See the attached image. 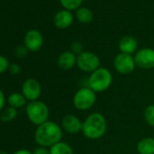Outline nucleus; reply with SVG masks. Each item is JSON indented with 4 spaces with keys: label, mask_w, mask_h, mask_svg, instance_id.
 <instances>
[{
    "label": "nucleus",
    "mask_w": 154,
    "mask_h": 154,
    "mask_svg": "<svg viewBox=\"0 0 154 154\" xmlns=\"http://www.w3.org/2000/svg\"><path fill=\"white\" fill-rule=\"evenodd\" d=\"M75 18L82 24H90L94 20V13L90 8L81 7L75 11Z\"/></svg>",
    "instance_id": "obj_16"
},
{
    "label": "nucleus",
    "mask_w": 154,
    "mask_h": 154,
    "mask_svg": "<svg viewBox=\"0 0 154 154\" xmlns=\"http://www.w3.org/2000/svg\"><path fill=\"white\" fill-rule=\"evenodd\" d=\"M8 103L10 107H13L15 109L21 108L26 105V99L22 94L19 93H13L11 94L8 98Z\"/></svg>",
    "instance_id": "obj_18"
},
{
    "label": "nucleus",
    "mask_w": 154,
    "mask_h": 154,
    "mask_svg": "<svg viewBox=\"0 0 154 154\" xmlns=\"http://www.w3.org/2000/svg\"><path fill=\"white\" fill-rule=\"evenodd\" d=\"M24 45L31 52L39 51L44 45V37L43 35L35 29L29 30L24 38Z\"/></svg>",
    "instance_id": "obj_11"
},
{
    "label": "nucleus",
    "mask_w": 154,
    "mask_h": 154,
    "mask_svg": "<svg viewBox=\"0 0 154 154\" xmlns=\"http://www.w3.org/2000/svg\"><path fill=\"white\" fill-rule=\"evenodd\" d=\"M74 54L78 55L81 53H83V45L81 44V42L79 41H74L71 44V50Z\"/></svg>",
    "instance_id": "obj_22"
},
{
    "label": "nucleus",
    "mask_w": 154,
    "mask_h": 154,
    "mask_svg": "<svg viewBox=\"0 0 154 154\" xmlns=\"http://www.w3.org/2000/svg\"><path fill=\"white\" fill-rule=\"evenodd\" d=\"M136 66L143 69L149 70L154 68V49L144 47L139 49L134 54Z\"/></svg>",
    "instance_id": "obj_8"
},
{
    "label": "nucleus",
    "mask_w": 154,
    "mask_h": 154,
    "mask_svg": "<svg viewBox=\"0 0 154 154\" xmlns=\"http://www.w3.org/2000/svg\"><path fill=\"white\" fill-rule=\"evenodd\" d=\"M13 154H33V152H31L30 150L28 149H18L17 150L16 152H14Z\"/></svg>",
    "instance_id": "obj_28"
},
{
    "label": "nucleus",
    "mask_w": 154,
    "mask_h": 154,
    "mask_svg": "<svg viewBox=\"0 0 154 154\" xmlns=\"http://www.w3.org/2000/svg\"><path fill=\"white\" fill-rule=\"evenodd\" d=\"M26 116L28 120L35 125L39 126L48 121L49 109L42 101L30 102L26 105Z\"/></svg>",
    "instance_id": "obj_4"
},
{
    "label": "nucleus",
    "mask_w": 154,
    "mask_h": 154,
    "mask_svg": "<svg viewBox=\"0 0 154 154\" xmlns=\"http://www.w3.org/2000/svg\"><path fill=\"white\" fill-rule=\"evenodd\" d=\"M138 41L131 35H125L122 37L118 44V48L121 53L132 55L138 51Z\"/></svg>",
    "instance_id": "obj_13"
},
{
    "label": "nucleus",
    "mask_w": 154,
    "mask_h": 154,
    "mask_svg": "<svg viewBox=\"0 0 154 154\" xmlns=\"http://www.w3.org/2000/svg\"><path fill=\"white\" fill-rule=\"evenodd\" d=\"M96 99V93L87 86L76 91L72 97V103L77 110L85 112L95 104Z\"/></svg>",
    "instance_id": "obj_5"
},
{
    "label": "nucleus",
    "mask_w": 154,
    "mask_h": 154,
    "mask_svg": "<svg viewBox=\"0 0 154 154\" xmlns=\"http://www.w3.org/2000/svg\"><path fill=\"white\" fill-rule=\"evenodd\" d=\"M53 22L54 26L58 29H66L73 23V15L68 10H60L54 15Z\"/></svg>",
    "instance_id": "obj_12"
},
{
    "label": "nucleus",
    "mask_w": 154,
    "mask_h": 154,
    "mask_svg": "<svg viewBox=\"0 0 154 154\" xmlns=\"http://www.w3.org/2000/svg\"><path fill=\"white\" fill-rule=\"evenodd\" d=\"M42 94V87L40 83L34 78L26 79L22 85V94L26 101L35 102L38 101Z\"/></svg>",
    "instance_id": "obj_9"
},
{
    "label": "nucleus",
    "mask_w": 154,
    "mask_h": 154,
    "mask_svg": "<svg viewBox=\"0 0 154 154\" xmlns=\"http://www.w3.org/2000/svg\"><path fill=\"white\" fill-rule=\"evenodd\" d=\"M62 129L69 134H78L83 131V122L74 114H66L62 119Z\"/></svg>",
    "instance_id": "obj_10"
},
{
    "label": "nucleus",
    "mask_w": 154,
    "mask_h": 154,
    "mask_svg": "<svg viewBox=\"0 0 154 154\" xmlns=\"http://www.w3.org/2000/svg\"><path fill=\"white\" fill-rule=\"evenodd\" d=\"M17 116V110L13 107H8L2 111V113L0 115V120L4 122H8L16 119Z\"/></svg>",
    "instance_id": "obj_20"
},
{
    "label": "nucleus",
    "mask_w": 154,
    "mask_h": 154,
    "mask_svg": "<svg viewBox=\"0 0 154 154\" xmlns=\"http://www.w3.org/2000/svg\"><path fill=\"white\" fill-rule=\"evenodd\" d=\"M101 60L99 56L90 51H84L77 55L76 66L84 72L92 73L101 66Z\"/></svg>",
    "instance_id": "obj_6"
},
{
    "label": "nucleus",
    "mask_w": 154,
    "mask_h": 154,
    "mask_svg": "<svg viewBox=\"0 0 154 154\" xmlns=\"http://www.w3.org/2000/svg\"><path fill=\"white\" fill-rule=\"evenodd\" d=\"M107 131V121L100 112H93L83 122V134L88 140H99Z\"/></svg>",
    "instance_id": "obj_2"
},
{
    "label": "nucleus",
    "mask_w": 154,
    "mask_h": 154,
    "mask_svg": "<svg viewBox=\"0 0 154 154\" xmlns=\"http://www.w3.org/2000/svg\"><path fill=\"white\" fill-rule=\"evenodd\" d=\"M33 154H50V150H49L47 148L39 146L38 148H36V149L34 150Z\"/></svg>",
    "instance_id": "obj_26"
},
{
    "label": "nucleus",
    "mask_w": 154,
    "mask_h": 154,
    "mask_svg": "<svg viewBox=\"0 0 154 154\" xmlns=\"http://www.w3.org/2000/svg\"><path fill=\"white\" fill-rule=\"evenodd\" d=\"M5 101H6V98H5L4 93L2 92V90H1V89H0V112H1V111L4 109V106H5Z\"/></svg>",
    "instance_id": "obj_27"
},
{
    "label": "nucleus",
    "mask_w": 154,
    "mask_h": 154,
    "mask_svg": "<svg viewBox=\"0 0 154 154\" xmlns=\"http://www.w3.org/2000/svg\"><path fill=\"white\" fill-rule=\"evenodd\" d=\"M113 66L117 72L122 75L131 74L136 67L134 56L120 53L113 59Z\"/></svg>",
    "instance_id": "obj_7"
},
{
    "label": "nucleus",
    "mask_w": 154,
    "mask_h": 154,
    "mask_svg": "<svg viewBox=\"0 0 154 154\" xmlns=\"http://www.w3.org/2000/svg\"><path fill=\"white\" fill-rule=\"evenodd\" d=\"M28 53V49L26 47V45H18L16 48V55L18 58H24L25 56H26Z\"/></svg>",
    "instance_id": "obj_24"
},
{
    "label": "nucleus",
    "mask_w": 154,
    "mask_h": 154,
    "mask_svg": "<svg viewBox=\"0 0 154 154\" xmlns=\"http://www.w3.org/2000/svg\"><path fill=\"white\" fill-rule=\"evenodd\" d=\"M84 0H60V4L63 8V9L68 10L70 12L76 11L81 8Z\"/></svg>",
    "instance_id": "obj_19"
},
{
    "label": "nucleus",
    "mask_w": 154,
    "mask_h": 154,
    "mask_svg": "<svg viewBox=\"0 0 154 154\" xmlns=\"http://www.w3.org/2000/svg\"><path fill=\"white\" fill-rule=\"evenodd\" d=\"M143 117L146 123L149 126L154 128V104H149L145 108Z\"/></svg>",
    "instance_id": "obj_21"
},
{
    "label": "nucleus",
    "mask_w": 154,
    "mask_h": 154,
    "mask_svg": "<svg viewBox=\"0 0 154 154\" xmlns=\"http://www.w3.org/2000/svg\"><path fill=\"white\" fill-rule=\"evenodd\" d=\"M0 154H8L6 151H3V150H0Z\"/></svg>",
    "instance_id": "obj_29"
},
{
    "label": "nucleus",
    "mask_w": 154,
    "mask_h": 154,
    "mask_svg": "<svg viewBox=\"0 0 154 154\" xmlns=\"http://www.w3.org/2000/svg\"><path fill=\"white\" fill-rule=\"evenodd\" d=\"M139 154H154V138H142L136 146Z\"/></svg>",
    "instance_id": "obj_15"
},
{
    "label": "nucleus",
    "mask_w": 154,
    "mask_h": 154,
    "mask_svg": "<svg viewBox=\"0 0 154 154\" xmlns=\"http://www.w3.org/2000/svg\"><path fill=\"white\" fill-rule=\"evenodd\" d=\"M77 55L74 54L72 51H64L63 52L57 59L58 66L63 70H71L76 65Z\"/></svg>",
    "instance_id": "obj_14"
},
{
    "label": "nucleus",
    "mask_w": 154,
    "mask_h": 154,
    "mask_svg": "<svg viewBox=\"0 0 154 154\" xmlns=\"http://www.w3.org/2000/svg\"><path fill=\"white\" fill-rule=\"evenodd\" d=\"M112 74L106 67H100L90 73L87 86L94 93H103L107 91L112 84Z\"/></svg>",
    "instance_id": "obj_3"
},
{
    "label": "nucleus",
    "mask_w": 154,
    "mask_h": 154,
    "mask_svg": "<svg viewBox=\"0 0 154 154\" xmlns=\"http://www.w3.org/2000/svg\"><path fill=\"white\" fill-rule=\"evenodd\" d=\"M10 73L12 74H18L20 72H21V68H20V65L17 64V63H11L9 65V68H8Z\"/></svg>",
    "instance_id": "obj_25"
},
{
    "label": "nucleus",
    "mask_w": 154,
    "mask_h": 154,
    "mask_svg": "<svg viewBox=\"0 0 154 154\" xmlns=\"http://www.w3.org/2000/svg\"><path fill=\"white\" fill-rule=\"evenodd\" d=\"M50 154H73V149L72 146L64 141H60L50 149Z\"/></svg>",
    "instance_id": "obj_17"
},
{
    "label": "nucleus",
    "mask_w": 154,
    "mask_h": 154,
    "mask_svg": "<svg viewBox=\"0 0 154 154\" xmlns=\"http://www.w3.org/2000/svg\"><path fill=\"white\" fill-rule=\"evenodd\" d=\"M9 62L8 60L3 56V55H0V73H3L5 72L7 70H8L9 68Z\"/></svg>",
    "instance_id": "obj_23"
},
{
    "label": "nucleus",
    "mask_w": 154,
    "mask_h": 154,
    "mask_svg": "<svg viewBox=\"0 0 154 154\" xmlns=\"http://www.w3.org/2000/svg\"><path fill=\"white\" fill-rule=\"evenodd\" d=\"M63 129L54 122L47 121L37 126L35 132V142L45 148H51L54 144L62 141Z\"/></svg>",
    "instance_id": "obj_1"
}]
</instances>
